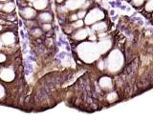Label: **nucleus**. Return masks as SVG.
Returning <instances> with one entry per match:
<instances>
[{"instance_id": "f257e3e1", "label": "nucleus", "mask_w": 153, "mask_h": 120, "mask_svg": "<svg viewBox=\"0 0 153 120\" xmlns=\"http://www.w3.org/2000/svg\"><path fill=\"white\" fill-rule=\"evenodd\" d=\"M84 19V24L87 26H90L91 24H94L98 21L103 20L104 19V13L98 8H93L89 9V11H87Z\"/></svg>"}, {"instance_id": "f03ea898", "label": "nucleus", "mask_w": 153, "mask_h": 120, "mask_svg": "<svg viewBox=\"0 0 153 120\" xmlns=\"http://www.w3.org/2000/svg\"><path fill=\"white\" fill-rule=\"evenodd\" d=\"M19 14H20V16L24 20H28V19H36L37 12L32 6H26L20 8Z\"/></svg>"}, {"instance_id": "7ed1b4c3", "label": "nucleus", "mask_w": 153, "mask_h": 120, "mask_svg": "<svg viewBox=\"0 0 153 120\" xmlns=\"http://www.w3.org/2000/svg\"><path fill=\"white\" fill-rule=\"evenodd\" d=\"M36 19L40 25L42 23H51L54 20V15H53V13L49 10H45V11L37 12Z\"/></svg>"}, {"instance_id": "20e7f679", "label": "nucleus", "mask_w": 153, "mask_h": 120, "mask_svg": "<svg viewBox=\"0 0 153 120\" xmlns=\"http://www.w3.org/2000/svg\"><path fill=\"white\" fill-rule=\"evenodd\" d=\"M0 38L4 46H12L16 44V35L13 32H5L0 35Z\"/></svg>"}, {"instance_id": "39448f33", "label": "nucleus", "mask_w": 153, "mask_h": 120, "mask_svg": "<svg viewBox=\"0 0 153 120\" xmlns=\"http://www.w3.org/2000/svg\"><path fill=\"white\" fill-rule=\"evenodd\" d=\"M88 35H89V32L86 29L80 28V29H78V30H75L73 32H72L71 36L76 41H82L85 39V38L88 37Z\"/></svg>"}, {"instance_id": "423d86ee", "label": "nucleus", "mask_w": 153, "mask_h": 120, "mask_svg": "<svg viewBox=\"0 0 153 120\" xmlns=\"http://www.w3.org/2000/svg\"><path fill=\"white\" fill-rule=\"evenodd\" d=\"M32 6L36 12L45 11L50 7V0H35Z\"/></svg>"}, {"instance_id": "0eeeda50", "label": "nucleus", "mask_w": 153, "mask_h": 120, "mask_svg": "<svg viewBox=\"0 0 153 120\" xmlns=\"http://www.w3.org/2000/svg\"><path fill=\"white\" fill-rule=\"evenodd\" d=\"M1 7H0V12L2 13L6 14V13H13L14 10H16V2L12 0V1H8V2H5V3H1Z\"/></svg>"}, {"instance_id": "6e6552de", "label": "nucleus", "mask_w": 153, "mask_h": 120, "mask_svg": "<svg viewBox=\"0 0 153 120\" xmlns=\"http://www.w3.org/2000/svg\"><path fill=\"white\" fill-rule=\"evenodd\" d=\"M99 87H100L102 91H109L113 89V82L112 79L110 77H107V76H104V77H102L99 80Z\"/></svg>"}, {"instance_id": "1a4fd4ad", "label": "nucleus", "mask_w": 153, "mask_h": 120, "mask_svg": "<svg viewBox=\"0 0 153 120\" xmlns=\"http://www.w3.org/2000/svg\"><path fill=\"white\" fill-rule=\"evenodd\" d=\"M91 30H92L93 32H97L98 33L105 32L107 30V23L102 21V20L98 21V22H96L95 24H93V25L91 26ZM97 32H96V33H97Z\"/></svg>"}, {"instance_id": "9d476101", "label": "nucleus", "mask_w": 153, "mask_h": 120, "mask_svg": "<svg viewBox=\"0 0 153 120\" xmlns=\"http://www.w3.org/2000/svg\"><path fill=\"white\" fill-rule=\"evenodd\" d=\"M30 35L36 39V38H39L43 35V31L41 30L40 27H36V28H33L30 29Z\"/></svg>"}, {"instance_id": "9b49d317", "label": "nucleus", "mask_w": 153, "mask_h": 120, "mask_svg": "<svg viewBox=\"0 0 153 120\" xmlns=\"http://www.w3.org/2000/svg\"><path fill=\"white\" fill-rule=\"evenodd\" d=\"M25 25L30 30V29L38 27L39 26V23L37 22L36 19H28V20H25Z\"/></svg>"}, {"instance_id": "f8f14e48", "label": "nucleus", "mask_w": 153, "mask_h": 120, "mask_svg": "<svg viewBox=\"0 0 153 120\" xmlns=\"http://www.w3.org/2000/svg\"><path fill=\"white\" fill-rule=\"evenodd\" d=\"M70 24H71V26H72V28L74 29V30H78V29L83 28L84 25H85L83 19H78V20H76V21L72 22Z\"/></svg>"}, {"instance_id": "ddd939ff", "label": "nucleus", "mask_w": 153, "mask_h": 120, "mask_svg": "<svg viewBox=\"0 0 153 120\" xmlns=\"http://www.w3.org/2000/svg\"><path fill=\"white\" fill-rule=\"evenodd\" d=\"M105 98H106V101H108L109 103H112V102L116 101V100H118L119 96H118V93L116 92H111V93L106 94Z\"/></svg>"}, {"instance_id": "4468645a", "label": "nucleus", "mask_w": 153, "mask_h": 120, "mask_svg": "<svg viewBox=\"0 0 153 120\" xmlns=\"http://www.w3.org/2000/svg\"><path fill=\"white\" fill-rule=\"evenodd\" d=\"M143 10L146 13H152L153 11V0H146L143 4Z\"/></svg>"}, {"instance_id": "2eb2a0df", "label": "nucleus", "mask_w": 153, "mask_h": 120, "mask_svg": "<svg viewBox=\"0 0 153 120\" xmlns=\"http://www.w3.org/2000/svg\"><path fill=\"white\" fill-rule=\"evenodd\" d=\"M40 28L43 31V32H47L49 31H52L53 26L51 23H42V24H40Z\"/></svg>"}, {"instance_id": "dca6fc26", "label": "nucleus", "mask_w": 153, "mask_h": 120, "mask_svg": "<svg viewBox=\"0 0 153 120\" xmlns=\"http://www.w3.org/2000/svg\"><path fill=\"white\" fill-rule=\"evenodd\" d=\"M146 0H131V4L135 8H142Z\"/></svg>"}, {"instance_id": "f3484780", "label": "nucleus", "mask_w": 153, "mask_h": 120, "mask_svg": "<svg viewBox=\"0 0 153 120\" xmlns=\"http://www.w3.org/2000/svg\"><path fill=\"white\" fill-rule=\"evenodd\" d=\"M76 15H78L79 19H83L87 13V10H83V9H79V11H76Z\"/></svg>"}, {"instance_id": "a211bd4d", "label": "nucleus", "mask_w": 153, "mask_h": 120, "mask_svg": "<svg viewBox=\"0 0 153 120\" xmlns=\"http://www.w3.org/2000/svg\"><path fill=\"white\" fill-rule=\"evenodd\" d=\"M8 60V57L6 54H3V52H0V64L6 63Z\"/></svg>"}, {"instance_id": "6ab92c4d", "label": "nucleus", "mask_w": 153, "mask_h": 120, "mask_svg": "<svg viewBox=\"0 0 153 120\" xmlns=\"http://www.w3.org/2000/svg\"><path fill=\"white\" fill-rule=\"evenodd\" d=\"M55 1L57 5H62V4H64L65 0H55Z\"/></svg>"}, {"instance_id": "aec40b11", "label": "nucleus", "mask_w": 153, "mask_h": 120, "mask_svg": "<svg viewBox=\"0 0 153 120\" xmlns=\"http://www.w3.org/2000/svg\"><path fill=\"white\" fill-rule=\"evenodd\" d=\"M4 49V45H3V42L1 40V38H0V51H2Z\"/></svg>"}, {"instance_id": "412c9836", "label": "nucleus", "mask_w": 153, "mask_h": 120, "mask_svg": "<svg viewBox=\"0 0 153 120\" xmlns=\"http://www.w3.org/2000/svg\"><path fill=\"white\" fill-rule=\"evenodd\" d=\"M8 1H12V0H0V3H5V2H8Z\"/></svg>"}]
</instances>
